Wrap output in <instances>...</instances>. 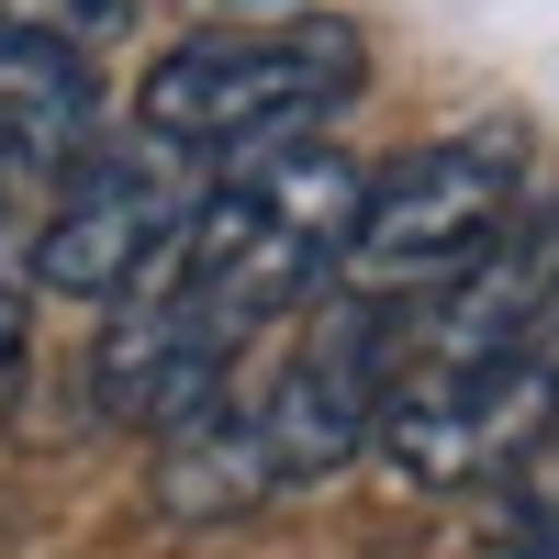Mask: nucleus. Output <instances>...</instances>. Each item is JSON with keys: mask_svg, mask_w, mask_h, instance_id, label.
Returning <instances> with one entry per match:
<instances>
[{"mask_svg": "<svg viewBox=\"0 0 559 559\" xmlns=\"http://www.w3.org/2000/svg\"><path fill=\"white\" fill-rule=\"evenodd\" d=\"M369 90V45L336 12H269V23H213L179 34L134 90V123L191 168H247L280 146H313V123H336Z\"/></svg>", "mask_w": 559, "mask_h": 559, "instance_id": "1", "label": "nucleus"}, {"mask_svg": "<svg viewBox=\"0 0 559 559\" xmlns=\"http://www.w3.org/2000/svg\"><path fill=\"white\" fill-rule=\"evenodd\" d=\"M358 179L369 168H347L336 146H280V157L224 168L202 191V213H191V236H179V258L146 292H168L224 347H258L292 302H313L336 280L347 224H358Z\"/></svg>", "mask_w": 559, "mask_h": 559, "instance_id": "2", "label": "nucleus"}, {"mask_svg": "<svg viewBox=\"0 0 559 559\" xmlns=\"http://www.w3.org/2000/svg\"><path fill=\"white\" fill-rule=\"evenodd\" d=\"M526 213V146L503 123H471V134H437V146H403L392 168L358 179V224H347V302H414V292H448L471 280L503 224Z\"/></svg>", "mask_w": 559, "mask_h": 559, "instance_id": "3", "label": "nucleus"}, {"mask_svg": "<svg viewBox=\"0 0 559 559\" xmlns=\"http://www.w3.org/2000/svg\"><path fill=\"white\" fill-rule=\"evenodd\" d=\"M202 191H213V168L168 157L157 134L90 146V157L57 179V202H45L34 247H23V280H34V292H68V302H134V292L179 258Z\"/></svg>", "mask_w": 559, "mask_h": 559, "instance_id": "4", "label": "nucleus"}, {"mask_svg": "<svg viewBox=\"0 0 559 559\" xmlns=\"http://www.w3.org/2000/svg\"><path fill=\"white\" fill-rule=\"evenodd\" d=\"M548 403H559V369L548 358H403V381H392L369 448H381L403 481L459 492V481L515 471Z\"/></svg>", "mask_w": 559, "mask_h": 559, "instance_id": "5", "label": "nucleus"}, {"mask_svg": "<svg viewBox=\"0 0 559 559\" xmlns=\"http://www.w3.org/2000/svg\"><path fill=\"white\" fill-rule=\"evenodd\" d=\"M236 358H247V347H224L213 324H191L168 292H134V302H112V324H102L90 392H102L112 426L179 437V426H202V414L236 392Z\"/></svg>", "mask_w": 559, "mask_h": 559, "instance_id": "6", "label": "nucleus"}, {"mask_svg": "<svg viewBox=\"0 0 559 559\" xmlns=\"http://www.w3.org/2000/svg\"><path fill=\"white\" fill-rule=\"evenodd\" d=\"M102 90H90V57L34 23H0V236H12L23 202H57V179L102 146Z\"/></svg>", "mask_w": 559, "mask_h": 559, "instance_id": "7", "label": "nucleus"}, {"mask_svg": "<svg viewBox=\"0 0 559 559\" xmlns=\"http://www.w3.org/2000/svg\"><path fill=\"white\" fill-rule=\"evenodd\" d=\"M269 492H280V471L258 448L247 392H224L202 426L157 437V503H168V515H247V503H269Z\"/></svg>", "mask_w": 559, "mask_h": 559, "instance_id": "8", "label": "nucleus"}, {"mask_svg": "<svg viewBox=\"0 0 559 559\" xmlns=\"http://www.w3.org/2000/svg\"><path fill=\"white\" fill-rule=\"evenodd\" d=\"M123 12H134V0H0V23H34V34L79 45V57H90V34H112Z\"/></svg>", "mask_w": 559, "mask_h": 559, "instance_id": "9", "label": "nucleus"}, {"mask_svg": "<svg viewBox=\"0 0 559 559\" xmlns=\"http://www.w3.org/2000/svg\"><path fill=\"white\" fill-rule=\"evenodd\" d=\"M515 481H526V503L559 526V403L537 414V437H526V459H515Z\"/></svg>", "mask_w": 559, "mask_h": 559, "instance_id": "10", "label": "nucleus"}, {"mask_svg": "<svg viewBox=\"0 0 559 559\" xmlns=\"http://www.w3.org/2000/svg\"><path fill=\"white\" fill-rule=\"evenodd\" d=\"M12 347H23V258L0 236V369H12Z\"/></svg>", "mask_w": 559, "mask_h": 559, "instance_id": "11", "label": "nucleus"}]
</instances>
